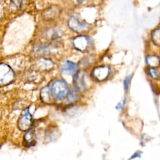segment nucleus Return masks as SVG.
Instances as JSON below:
<instances>
[{
	"label": "nucleus",
	"mask_w": 160,
	"mask_h": 160,
	"mask_svg": "<svg viewBox=\"0 0 160 160\" xmlns=\"http://www.w3.org/2000/svg\"><path fill=\"white\" fill-rule=\"evenodd\" d=\"M50 90L52 96L56 100H62L69 93L66 82L62 79H55L50 84Z\"/></svg>",
	"instance_id": "f257e3e1"
},
{
	"label": "nucleus",
	"mask_w": 160,
	"mask_h": 160,
	"mask_svg": "<svg viewBox=\"0 0 160 160\" xmlns=\"http://www.w3.org/2000/svg\"><path fill=\"white\" fill-rule=\"evenodd\" d=\"M14 74L11 68L7 64L1 63L0 65V84L1 86L8 85L12 82Z\"/></svg>",
	"instance_id": "f03ea898"
},
{
	"label": "nucleus",
	"mask_w": 160,
	"mask_h": 160,
	"mask_svg": "<svg viewBox=\"0 0 160 160\" xmlns=\"http://www.w3.org/2000/svg\"><path fill=\"white\" fill-rule=\"evenodd\" d=\"M32 122V116L28 108L22 111L18 119V126L21 131H28L30 129Z\"/></svg>",
	"instance_id": "7ed1b4c3"
},
{
	"label": "nucleus",
	"mask_w": 160,
	"mask_h": 160,
	"mask_svg": "<svg viewBox=\"0 0 160 160\" xmlns=\"http://www.w3.org/2000/svg\"><path fill=\"white\" fill-rule=\"evenodd\" d=\"M72 43L75 48L81 51H84L91 45V40L88 36H79L73 39Z\"/></svg>",
	"instance_id": "20e7f679"
},
{
	"label": "nucleus",
	"mask_w": 160,
	"mask_h": 160,
	"mask_svg": "<svg viewBox=\"0 0 160 160\" xmlns=\"http://www.w3.org/2000/svg\"><path fill=\"white\" fill-rule=\"evenodd\" d=\"M109 68L106 66H101L95 68L92 72L93 77L98 81H103L108 76Z\"/></svg>",
	"instance_id": "39448f33"
},
{
	"label": "nucleus",
	"mask_w": 160,
	"mask_h": 160,
	"mask_svg": "<svg viewBox=\"0 0 160 160\" xmlns=\"http://www.w3.org/2000/svg\"><path fill=\"white\" fill-rule=\"evenodd\" d=\"M69 27L74 31L80 32L85 29L86 24L81 21L78 17L72 16L68 21Z\"/></svg>",
	"instance_id": "423d86ee"
},
{
	"label": "nucleus",
	"mask_w": 160,
	"mask_h": 160,
	"mask_svg": "<svg viewBox=\"0 0 160 160\" xmlns=\"http://www.w3.org/2000/svg\"><path fill=\"white\" fill-rule=\"evenodd\" d=\"M74 83L76 89L79 91H83L86 87L84 74L81 71H78L74 76Z\"/></svg>",
	"instance_id": "0eeeda50"
},
{
	"label": "nucleus",
	"mask_w": 160,
	"mask_h": 160,
	"mask_svg": "<svg viewBox=\"0 0 160 160\" xmlns=\"http://www.w3.org/2000/svg\"><path fill=\"white\" fill-rule=\"evenodd\" d=\"M36 66L39 69L49 70L53 67L54 64L50 59L40 58L36 61Z\"/></svg>",
	"instance_id": "6e6552de"
},
{
	"label": "nucleus",
	"mask_w": 160,
	"mask_h": 160,
	"mask_svg": "<svg viewBox=\"0 0 160 160\" xmlns=\"http://www.w3.org/2000/svg\"><path fill=\"white\" fill-rule=\"evenodd\" d=\"M77 70V66L75 63L66 61L62 65L61 71L67 74H73Z\"/></svg>",
	"instance_id": "1a4fd4ad"
},
{
	"label": "nucleus",
	"mask_w": 160,
	"mask_h": 160,
	"mask_svg": "<svg viewBox=\"0 0 160 160\" xmlns=\"http://www.w3.org/2000/svg\"><path fill=\"white\" fill-rule=\"evenodd\" d=\"M59 12V10L56 6H52L44 11L42 13V16L45 19H51L58 16Z\"/></svg>",
	"instance_id": "9d476101"
},
{
	"label": "nucleus",
	"mask_w": 160,
	"mask_h": 160,
	"mask_svg": "<svg viewBox=\"0 0 160 160\" xmlns=\"http://www.w3.org/2000/svg\"><path fill=\"white\" fill-rule=\"evenodd\" d=\"M51 95L50 87L49 86H46L41 89L40 92V98L42 102L48 103L51 101Z\"/></svg>",
	"instance_id": "9b49d317"
},
{
	"label": "nucleus",
	"mask_w": 160,
	"mask_h": 160,
	"mask_svg": "<svg viewBox=\"0 0 160 160\" xmlns=\"http://www.w3.org/2000/svg\"><path fill=\"white\" fill-rule=\"evenodd\" d=\"M24 141L26 142L27 145L32 146L34 145L36 141H35V134L32 129H29L27 131L26 134L24 136Z\"/></svg>",
	"instance_id": "f8f14e48"
},
{
	"label": "nucleus",
	"mask_w": 160,
	"mask_h": 160,
	"mask_svg": "<svg viewBox=\"0 0 160 160\" xmlns=\"http://www.w3.org/2000/svg\"><path fill=\"white\" fill-rule=\"evenodd\" d=\"M146 63L151 68H156L157 66H158L159 65L160 59L156 55L149 56L146 58Z\"/></svg>",
	"instance_id": "ddd939ff"
},
{
	"label": "nucleus",
	"mask_w": 160,
	"mask_h": 160,
	"mask_svg": "<svg viewBox=\"0 0 160 160\" xmlns=\"http://www.w3.org/2000/svg\"><path fill=\"white\" fill-rule=\"evenodd\" d=\"M151 39L155 45L160 46V28L156 29L152 32Z\"/></svg>",
	"instance_id": "4468645a"
},
{
	"label": "nucleus",
	"mask_w": 160,
	"mask_h": 160,
	"mask_svg": "<svg viewBox=\"0 0 160 160\" xmlns=\"http://www.w3.org/2000/svg\"><path fill=\"white\" fill-rule=\"evenodd\" d=\"M148 72L149 76L154 79H157L159 77V74H158V72L157 71L156 68H150L148 70Z\"/></svg>",
	"instance_id": "2eb2a0df"
},
{
	"label": "nucleus",
	"mask_w": 160,
	"mask_h": 160,
	"mask_svg": "<svg viewBox=\"0 0 160 160\" xmlns=\"http://www.w3.org/2000/svg\"><path fill=\"white\" fill-rule=\"evenodd\" d=\"M77 99V94L75 91H71L69 92L68 96V102H72L73 101H76Z\"/></svg>",
	"instance_id": "dca6fc26"
},
{
	"label": "nucleus",
	"mask_w": 160,
	"mask_h": 160,
	"mask_svg": "<svg viewBox=\"0 0 160 160\" xmlns=\"http://www.w3.org/2000/svg\"><path fill=\"white\" fill-rule=\"evenodd\" d=\"M125 102H126V99H123L122 100H121L118 104L117 106H116V108L118 109H121L123 108L124 104H125Z\"/></svg>",
	"instance_id": "f3484780"
},
{
	"label": "nucleus",
	"mask_w": 160,
	"mask_h": 160,
	"mask_svg": "<svg viewBox=\"0 0 160 160\" xmlns=\"http://www.w3.org/2000/svg\"><path fill=\"white\" fill-rule=\"evenodd\" d=\"M130 79H131V76H127L126 77V78L124 79V88L126 90L128 89V86H129V83L130 82Z\"/></svg>",
	"instance_id": "a211bd4d"
},
{
	"label": "nucleus",
	"mask_w": 160,
	"mask_h": 160,
	"mask_svg": "<svg viewBox=\"0 0 160 160\" xmlns=\"http://www.w3.org/2000/svg\"><path fill=\"white\" fill-rule=\"evenodd\" d=\"M141 154H142V152H141V151H138V152H135V153L131 157V158L129 159V160L133 159L136 158H141Z\"/></svg>",
	"instance_id": "6ab92c4d"
}]
</instances>
